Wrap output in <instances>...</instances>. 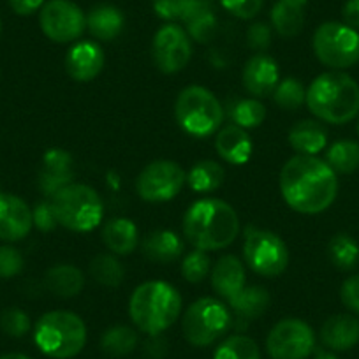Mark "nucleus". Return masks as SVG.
<instances>
[{"label": "nucleus", "instance_id": "a211bd4d", "mask_svg": "<svg viewBox=\"0 0 359 359\" xmlns=\"http://www.w3.org/2000/svg\"><path fill=\"white\" fill-rule=\"evenodd\" d=\"M104 67V51L97 43L81 41L69 50L65 57V71L76 81H92Z\"/></svg>", "mask_w": 359, "mask_h": 359}, {"label": "nucleus", "instance_id": "49530a36", "mask_svg": "<svg viewBox=\"0 0 359 359\" xmlns=\"http://www.w3.org/2000/svg\"><path fill=\"white\" fill-rule=\"evenodd\" d=\"M9 6L16 15L29 16L43 8L44 0H9Z\"/></svg>", "mask_w": 359, "mask_h": 359}, {"label": "nucleus", "instance_id": "58836bf2", "mask_svg": "<svg viewBox=\"0 0 359 359\" xmlns=\"http://www.w3.org/2000/svg\"><path fill=\"white\" fill-rule=\"evenodd\" d=\"M0 327L9 337L20 338L29 333L30 319L23 310L20 309H8L2 317H0Z\"/></svg>", "mask_w": 359, "mask_h": 359}, {"label": "nucleus", "instance_id": "412c9836", "mask_svg": "<svg viewBox=\"0 0 359 359\" xmlns=\"http://www.w3.org/2000/svg\"><path fill=\"white\" fill-rule=\"evenodd\" d=\"M217 154L234 165L245 164L252 155V141L247 130L238 126H226L219 130L215 140Z\"/></svg>", "mask_w": 359, "mask_h": 359}, {"label": "nucleus", "instance_id": "e433bc0d", "mask_svg": "<svg viewBox=\"0 0 359 359\" xmlns=\"http://www.w3.org/2000/svg\"><path fill=\"white\" fill-rule=\"evenodd\" d=\"M231 116H233L234 126L241 129H254L264 122L266 108L257 99H243L234 106Z\"/></svg>", "mask_w": 359, "mask_h": 359}, {"label": "nucleus", "instance_id": "a19ab883", "mask_svg": "<svg viewBox=\"0 0 359 359\" xmlns=\"http://www.w3.org/2000/svg\"><path fill=\"white\" fill-rule=\"evenodd\" d=\"M23 269V255L15 247H0V278H13Z\"/></svg>", "mask_w": 359, "mask_h": 359}, {"label": "nucleus", "instance_id": "b1692460", "mask_svg": "<svg viewBox=\"0 0 359 359\" xmlns=\"http://www.w3.org/2000/svg\"><path fill=\"white\" fill-rule=\"evenodd\" d=\"M143 252L150 261L168 264L184 254V241L172 231L158 229L148 234L143 243Z\"/></svg>", "mask_w": 359, "mask_h": 359}, {"label": "nucleus", "instance_id": "a18cd8bd", "mask_svg": "<svg viewBox=\"0 0 359 359\" xmlns=\"http://www.w3.org/2000/svg\"><path fill=\"white\" fill-rule=\"evenodd\" d=\"M248 46L254 50H266L271 43V30L266 23H254L247 32Z\"/></svg>", "mask_w": 359, "mask_h": 359}, {"label": "nucleus", "instance_id": "6ab92c4d", "mask_svg": "<svg viewBox=\"0 0 359 359\" xmlns=\"http://www.w3.org/2000/svg\"><path fill=\"white\" fill-rule=\"evenodd\" d=\"M212 285L220 298L227 303L236 298L245 285V266L234 255H224L212 269Z\"/></svg>", "mask_w": 359, "mask_h": 359}, {"label": "nucleus", "instance_id": "dca6fc26", "mask_svg": "<svg viewBox=\"0 0 359 359\" xmlns=\"http://www.w3.org/2000/svg\"><path fill=\"white\" fill-rule=\"evenodd\" d=\"M280 81L278 64L264 53H257L247 60L243 67V86L254 97H268Z\"/></svg>", "mask_w": 359, "mask_h": 359}, {"label": "nucleus", "instance_id": "c03bdc74", "mask_svg": "<svg viewBox=\"0 0 359 359\" xmlns=\"http://www.w3.org/2000/svg\"><path fill=\"white\" fill-rule=\"evenodd\" d=\"M340 298L348 310L359 313V275H354L344 282L340 289Z\"/></svg>", "mask_w": 359, "mask_h": 359}, {"label": "nucleus", "instance_id": "ea45409f", "mask_svg": "<svg viewBox=\"0 0 359 359\" xmlns=\"http://www.w3.org/2000/svg\"><path fill=\"white\" fill-rule=\"evenodd\" d=\"M199 0H155V11L161 18L184 20Z\"/></svg>", "mask_w": 359, "mask_h": 359}, {"label": "nucleus", "instance_id": "f257e3e1", "mask_svg": "<svg viewBox=\"0 0 359 359\" xmlns=\"http://www.w3.org/2000/svg\"><path fill=\"white\" fill-rule=\"evenodd\" d=\"M280 191L294 212L316 215L330 208L337 198V172L316 155H296L282 168Z\"/></svg>", "mask_w": 359, "mask_h": 359}, {"label": "nucleus", "instance_id": "cd10ccee", "mask_svg": "<svg viewBox=\"0 0 359 359\" xmlns=\"http://www.w3.org/2000/svg\"><path fill=\"white\" fill-rule=\"evenodd\" d=\"M229 306L236 313L238 319L248 323V320L261 317L268 310L269 294L264 287L250 285V287H245L236 298L231 299Z\"/></svg>", "mask_w": 359, "mask_h": 359}, {"label": "nucleus", "instance_id": "393cba45", "mask_svg": "<svg viewBox=\"0 0 359 359\" xmlns=\"http://www.w3.org/2000/svg\"><path fill=\"white\" fill-rule=\"evenodd\" d=\"M289 143L299 155H316L326 148L327 133L316 120H302L289 133Z\"/></svg>", "mask_w": 359, "mask_h": 359}, {"label": "nucleus", "instance_id": "5701e85b", "mask_svg": "<svg viewBox=\"0 0 359 359\" xmlns=\"http://www.w3.org/2000/svg\"><path fill=\"white\" fill-rule=\"evenodd\" d=\"M123 23L126 20H123L122 11L109 4L97 6L86 16V27L90 34L99 41H113L118 37L123 30Z\"/></svg>", "mask_w": 359, "mask_h": 359}, {"label": "nucleus", "instance_id": "4be33fe9", "mask_svg": "<svg viewBox=\"0 0 359 359\" xmlns=\"http://www.w3.org/2000/svg\"><path fill=\"white\" fill-rule=\"evenodd\" d=\"M137 227L133 220L123 219H111L102 227V240L104 245L116 255H129L136 250L137 247Z\"/></svg>", "mask_w": 359, "mask_h": 359}, {"label": "nucleus", "instance_id": "20e7f679", "mask_svg": "<svg viewBox=\"0 0 359 359\" xmlns=\"http://www.w3.org/2000/svg\"><path fill=\"white\" fill-rule=\"evenodd\" d=\"M182 312V296L168 282H144L133 292L129 313L143 333L157 337L171 327Z\"/></svg>", "mask_w": 359, "mask_h": 359}, {"label": "nucleus", "instance_id": "473e14b6", "mask_svg": "<svg viewBox=\"0 0 359 359\" xmlns=\"http://www.w3.org/2000/svg\"><path fill=\"white\" fill-rule=\"evenodd\" d=\"M327 254L338 269L347 271L359 262V245L348 234H337L327 245Z\"/></svg>", "mask_w": 359, "mask_h": 359}, {"label": "nucleus", "instance_id": "c85d7f7f", "mask_svg": "<svg viewBox=\"0 0 359 359\" xmlns=\"http://www.w3.org/2000/svg\"><path fill=\"white\" fill-rule=\"evenodd\" d=\"M224 168L215 161H201L187 175V184L198 194L213 192L222 185Z\"/></svg>", "mask_w": 359, "mask_h": 359}, {"label": "nucleus", "instance_id": "f8f14e48", "mask_svg": "<svg viewBox=\"0 0 359 359\" xmlns=\"http://www.w3.org/2000/svg\"><path fill=\"white\" fill-rule=\"evenodd\" d=\"M187 175L176 162L155 161L140 172L136 182L137 194L148 203H164L175 198L184 184Z\"/></svg>", "mask_w": 359, "mask_h": 359}, {"label": "nucleus", "instance_id": "f704fd0d", "mask_svg": "<svg viewBox=\"0 0 359 359\" xmlns=\"http://www.w3.org/2000/svg\"><path fill=\"white\" fill-rule=\"evenodd\" d=\"M90 273H92L94 280L99 282V284L108 285V287H116V285L122 284L126 269H123V266L120 264L116 257L109 254H101L90 264Z\"/></svg>", "mask_w": 359, "mask_h": 359}, {"label": "nucleus", "instance_id": "423d86ee", "mask_svg": "<svg viewBox=\"0 0 359 359\" xmlns=\"http://www.w3.org/2000/svg\"><path fill=\"white\" fill-rule=\"evenodd\" d=\"M58 226L88 233L102 222L104 205L97 191L83 184H69L50 198Z\"/></svg>", "mask_w": 359, "mask_h": 359}, {"label": "nucleus", "instance_id": "7ed1b4c3", "mask_svg": "<svg viewBox=\"0 0 359 359\" xmlns=\"http://www.w3.org/2000/svg\"><path fill=\"white\" fill-rule=\"evenodd\" d=\"M310 113L326 123L344 126L359 113V85L340 71L317 76L306 90Z\"/></svg>", "mask_w": 359, "mask_h": 359}, {"label": "nucleus", "instance_id": "4c0bfd02", "mask_svg": "<svg viewBox=\"0 0 359 359\" xmlns=\"http://www.w3.org/2000/svg\"><path fill=\"white\" fill-rule=\"evenodd\" d=\"M210 273V257L205 250H194L182 262V275L191 284H199Z\"/></svg>", "mask_w": 359, "mask_h": 359}, {"label": "nucleus", "instance_id": "f3484780", "mask_svg": "<svg viewBox=\"0 0 359 359\" xmlns=\"http://www.w3.org/2000/svg\"><path fill=\"white\" fill-rule=\"evenodd\" d=\"M74 165L72 157L65 150L51 148L44 154L39 171V189L46 198H53L60 189L72 184Z\"/></svg>", "mask_w": 359, "mask_h": 359}, {"label": "nucleus", "instance_id": "0eeeda50", "mask_svg": "<svg viewBox=\"0 0 359 359\" xmlns=\"http://www.w3.org/2000/svg\"><path fill=\"white\" fill-rule=\"evenodd\" d=\"M175 116L185 133L194 137H206L220 129L224 109L208 88L192 85L180 92L175 104Z\"/></svg>", "mask_w": 359, "mask_h": 359}, {"label": "nucleus", "instance_id": "1a4fd4ad", "mask_svg": "<svg viewBox=\"0 0 359 359\" xmlns=\"http://www.w3.org/2000/svg\"><path fill=\"white\" fill-rule=\"evenodd\" d=\"M245 262L262 277H278L289 264V250L278 234L248 226L243 243Z\"/></svg>", "mask_w": 359, "mask_h": 359}, {"label": "nucleus", "instance_id": "f03ea898", "mask_svg": "<svg viewBox=\"0 0 359 359\" xmlns=\"http://www.w3.org/2000/svg\"><path fill=\"white\" fill-rule=\"evenodd\" d=\"M240 219L222 199H199L184 217V234L198 250H220L236 240Z\"/></svg>", "mask_w": 359, "mask_h": 359}, {"label": "nucleus", "instance_id": "a878e982", "mask_svg": "<svg viewBox=\"0 0 359 359\" xmlns=\"http://www.w3.org/2000/svg\"><path fill=\"white\" fill-rule=\"evenodd\" d=\"M309 0H278L271 11L273 29L282 37H294L305 23V6Z\"/></svg>", "mask_w": 359, "mask_h": 359}, {"label": "nucleus", "instance_id": "2eb2a0df", "mask_svg": "<svg viewBox=\"0 0 359 359\" xmlns=\"http://www.w3.org/2000/svg\"><path fill=\"white\" fill-rule=\"evenodd\" d=\"M34 226L32 210L23 199L0 192V240L20 241Z\"/></svg>", "mask_w": 359, "mask_h": 359}, {"label": "nucleus", "instance_id": "c756f323", "mask_svg": "<svg viewBox=\"0 0 359 359\" xmlns=\"http://www.w3.org/2000/svg\"><path fill=\"white\" fill-rule=\"evenodd\" d=\"M184 22L187 23L189 34H191L196 41H199V43H206V41L212 39L213 34H215L217 20L212 8H210L208 0H199L198 4L187 13Z\"/></svg>", "mask_w": 359, "mask_h": 359}, {"label": "nucleus", "instance_id": "3c124183", "mask_svg": "<svg viewBox=\"0 0 359 359\" xmlns=\"http://www.w3.org/2000/svg\"><path fill=\"white\" fill-rule=\"evenodd\" d=\"M358 134H359V120H358Z\"/></svg>", "mask_w": 359, "mask_h": 359}, {"label": "nucleus", "instance_id": "7c9ffc66", "mask_svg": "<svg viewBox=\"0 0 359 359\" xmlns=\"http://www.w3.org/2000/svg\"><path fill=\"white\" fill-rule=\"evenodd\" d=\"M326 162L334 172L348 175L359 168V144L355 141H337L326 154Z\"/></svg>", "mask_w": 359, "mask_h": 359}, {"label": "nucleus", "instance_id": "9d476101", "mask_svg": "<svg viewBox=\"0 0 359 359\" xmlns=\"http://www.w3.org/2000/svg\"><path fill=\"white\" fill-rule=\"evenodd\" d=\"M231 313L222 302L201 298L192 303L182 320L185 338L196 347H206L219 340L231 326Z\"/></svg>", "mask_w": 359, "mask_h": 359}, {"label": "nucleus", "instance_id": "de8ad7c7", "mask_svg": "<svg viewBox=\"0 0 359 359\" xmlns=\"http://www.w3.org/2000/svg\"><path fill=\"white\" fill-rule=\"evenodd\" d=\"M345 25L351 29L359 30V0H347L344 6Z\"/></svg>", "mask_w": 359, "mask_h": 359}, {"label": "nucleus", "instance_id": "8fccbe9b", "mask_svg": "<svg viewBox=\"0 0 359 359\" xmlns=\"http://www.w3.org/2000/svg\"><path fill=\"white\" fill-rule=\"evenodd\" d=\"M0 359H32V358H29V355H25V354H6V355H2V358Z\"/></svg>", "mask_w": 359, "mask_h": 359}, {"label": "nucleus", "instance_id": "ddd939ff", "mask_svg": "<svg viewBox=\"0 0 359 359\" xmlns=\"http://www.w3.org/2000/svg\"><path fill=\"white\" fill-rule=\"evenodd\" d=\"M39 23L48 39L55 43H72L81 37L86 18L71 0H48L41 8Z\"/></svg>", "mask_w": 359, "mask_h": 359}, {"label": "nucleus", "instance_id": "6e6552de", "mask_svg": "<svg viewBox=\"0 0 359 359\" xmlns=\"http://www.w3.org/2000/svg\"><path fill=\"white\" fill-rule=\"evenodd\" d=\"M313 51L320 64L341 71L359 60V34L345 23H323L313 34Z\"/></svg>", "mask_w": 359, "mask_h": 359}, {"label": "nucleus", "instance_id": "c9c22d12", "mask_svg": "<svg viewBox=\"0 0 359 359\" xmlns=\"http://www.w3.org/2000/svg\"><path fill=\"white\" fill-rule=\"evenodd\" d=\"M273 101L285 111H294L303 102H306V90L299 79L287 78L280 81L275 88Z\"/></svg>", "mask_w": 359, "mask_h": 359}, {"label": "nucleus", "instance_id": "bb28decb", "mask_svg": "<svg viewBox=\"0 0 359 359\" xmlns=\"http://www.w3.org/2000/svg\"><path fill=\"white\" fill-rule=\"evenodd\" d=\"M44 282L53 294L60 296V298H72L81 292L83 285H85V277H83L81 269L76 266L58 264L48 269Z\"/></svg>", "mask_w": 359, "mask_h": 359}, {"label": "nucleus", "instance_id": "4468645a", "mask_svg": "<svg viewBox=\"0 0 359 359\" xmlns=\"http://www.w3.org/2000/svg\"><path fill=\"white\" fill-rule=\"evenodd\" d=\"M151 57L158 71L164 74H175L187 67L191 62V37L182 27L175 23L161 27L151 43Z\"/></svg>", "mask_w": 359, "mask_h": 359}, {"label": "nucleus", "instance_id": "79ce46f5", "mask_svg": "<svg viewBox=\"0 0 359 359\" xmlns=\"http://www.w3.org/2000/svg\"><path fill=\"white\" fill-rule=\"evenodd\" d=\"M264 0H220L226 11L241 20H250L255 15H259Z\"/></svg>", "mask_w": 359, "mask_h": 359}, {"label": "nucleus", "instance_id": "9b49d317", "mask_svg": "<svg viewBox=\"0 0 359 359\" xmlns=\"http://www.w3.org/2000/svg\"><path fill=\"white\" fill-rule=\"evenodd\" d=\"M266 348L271 359H306L316 348V334L302 319H284L269 331Z\"/></svg>", "mask_w": 359, "mask_h": 359}, {"label": "nucleus", "instance_id": "2f4dec72", "mask_svg": "<svg viewBox=\"0 0 359 359\" xmlns=\"http://www.w3.org/2000/svg\"><path fill=\"white\" fill-rule=\"evenodd\" d=\"M137 345V333L129 326H115L109 327L104 334H102L101 347L106 354L113 355V358H120V355H127L136 348Z\"/></svg>", "mask_w": 359, "mask_h": 359}, {"label": "nucleus", "instance_id": "37998d69", "mask_svg": "<svg viewBox=\"0 0 359 359\" xmlns=\"http://www.w3.org/2000/svg\"><path fill=\"white\" fill-rule=\"evenodd\" d=\"M32 219H34V226L37 227L39 231H48L55 229L58 226L57 222V217H55L53 212V206H51L50 201H43V203H37L36 208L32 210Z\"/></svg>", "mask_w": 359, "mask_h": 359}, {"label": "nucleus", "instance_id": "aec40b11", "mask_svg": "<svg viewBox=\"0 0 359 359\" xmlns=\"http://www.w3.org/2000/svg\"><path fill=\"white\" fill-rule=\"evenodd\" d=\"M320 338L333 351H348L359 344V320L347 313L330 317L320 327Z\"/></svg>", "mask_w": 359, "mask_h": 359}, {"label": "nucleus", "instance_id": "39448f33", "mask_svg": "<svg viewBox=\"0 0 359 359\" xmlns=\"http://www.w3.org/2000/svg\"><path fill=\"white\" fill-rule=\"evenodd\" d=\"M34 338L43 354L53 359H71L85 347L86 326L76 313L55 310L37 320Z\"/></svg>", "mask_w": 359, "mask_h": 359}, {"label": "nucleus", "instance_id": "72a5a7b5", "mask_svg": "<svg viewBox=\"0 0 359 359\" xmlns=\"http://www.w3.org/2000/svg\"><path fill=\"white\" fill-rule=\"evenodd\" d=\"M213 359H261V351L252 338L234 334L217 347Z\"/></svg>", "mask_w": 359, "mask_h": 359}, {"label": "nucleus", "instance_id": "09e8293b", "mask_svg": "<svg viewBox=\"0 0 359 359\" xmlns=\"http://www.w3.org/2000/svg\"><path fill=\"white\" fill-rule=\"evenodd\" d=\"M316 359H338V358H337V355H334V354H331V352H326V351H317Z\"/></svg>", "mask_w": 359, "mask_h": 359}, {"label": "nucleus", "instance_id": "603ef678", "mask_svg": "<svg viewBox=\"0 0 359 359\" xmlns=\"http://www.w3.org/2000/svg\"><path fill=\"white\" fill-rule=\"evenodd\" d=\"M0 29H2V22H0Z\"/></svg>", "mask_w": 359, "mask_h": 359}]
</instances>
